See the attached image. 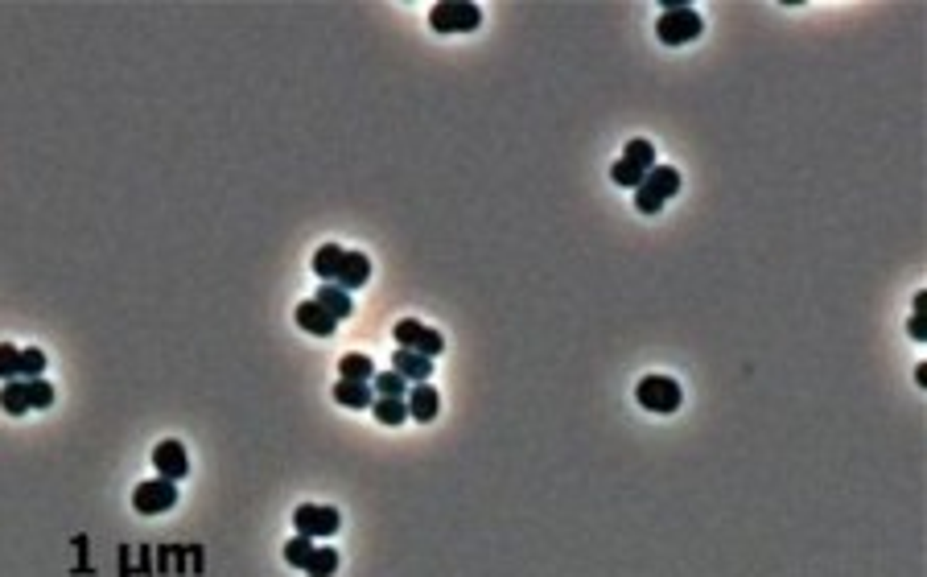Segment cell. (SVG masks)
I'll return each mask as SVG.
<instances>
[{
    "instance_id": "cell-1",
    "label": "cell",
    "mask_w": 927,
    "mask_h": 577,
    "mask_svg": "<svg viewBox=\"0 0 927 577\" xmlns=\"http://www.w3.org/2000/svg\"><path fill=\"white\" fill-rule=\"evenodd\" d=\"M635 400H639L647 413H656V417H672L676 408H681V384L672 380V375H643L639 388H635Z\"/></svg>"
},
{
    "instance_id": "cell-2",
    "label": "cell",
    "mask_w": 927,
    "mask_h": 577,
    "mask_svg": "<svg viewBox=\"0 0 927 577\" xmlns=\"http://www.w3.org/2000/svg\"><path fill=\"white\" fill-rule=\"evenodd\" d=\"M429 25L438 33H474L482 25V9L470 0H446L429 9Z\"/></svg>"
},
{
    "instance_id": "cell-3",
    "label": "cell",
    "mask_w": 927,
    "mask_h": 577,
    "mask_svg": "<svg viewBox=\"0 0 927 577\" xmlns=\"http://www.w3.org/2000/svg\"><path fill=\"white\" fill-rule=\"evenodd\" d=\"M701 29H705L701 13L689 9V4L664 9V13H660V21H656V33H660V42H664V46H684V42H693V38H701Z\"/></svg>"
},
{
    "instance_id": "cell-4",
    "label": "cell",
    "mask_w": 927,
    "mask_h": 577,
    "mask_svg": "<svg viewBox=\"0 0 927 577\" xmlns=\"http://www.w3.org/2000/svg\"><path fill=\"white\" fill-rule=\"evenodd\" d=\"M293 528H297V536H309V540H326V536H334L342 528V515L334 507L301 503L297 512H293Z\"/></svg>"
},
{
    "instance_id": "cell-5",
    "label": "cell",
    "mask_w": 927,
    "mask_h": 577,
    "mask_svg": "<svg viewBox=\"0 0 927 577\" xmlns=\"http://www.w3.org/2000/svg\"><path fill=\"white\" fill-rule=\"evenodd\" d=\"M396 347H400V351L425 355V359H438V355L446 351V339H441L438 330L421 326L416 318H405V322H396Z\"/></svg>"
},
{
    "instance_id": "cell-6",
    "label": "cell",
    "mask_w": 927,
    "mask_h": 577,
    "mask_svg": "<svg viewBox=\"0 0 927 577\" xmlns=\"http://www.w3.org/2000/svg\"><path fill=\"white\" fill-rule=\"evenodd\" d=\"M173 503H178V482H170V479H149L132 491V507L140 515H165Z\"/></svg>"
},
{
    "instance_id": "cell-7",
    "label": "cell",
    "mask_w": 927,
    "mask_h": 577,
    "mask_svg": "<svg viewBox=\"0 0 927 577\" xmlns=\"http://www.w3.org/2000/svg\"><path fill=\"white\" fill-rule=\"evenodd\" d=\"M153 466H157V479L181 482L186 474H190V458H186V446H181V441H161V446L153 449Z\"/></svg>"
},
{
    "instance_id": "cell-8",
    "label": "cell",
    "mask_w": 927,
    "mask_h": 577,
    "mask_svg": "<svg viewBox=\"0 0 927 577\" xmlns=\"http://www.w3.org/2000/svg\"><path fill=\"white\" fill-rule=\"evenodd\" d=\"M405 405H408V421L429 425V421L441 413V396H438V388H433V384H413V388H408V396H405Z\"/></svg>"
},
{
    "instance_id": "cell-9",
    "label": "cell",
    "mask_w": 927,
    "mask_h": 577,
    "mask_svg": "<svg viewBox=\"0 0 927 577\" xmlns=\"http://www.w3.org/2000/svg\"><path fill=\"white\" fill-rule=\"evenodd\" d=\"M367 280H372V260L363 256V252H342V264H338L334 285H338L342 293H351V288H363Z\"/></svg>"
},
{
    "instance_id": "cell-10",
    "label": "cell",
    "mask_w": 927,
    "mask_h": 577,
    "mask_svg": "<svg viewBox=\"0 0 927 577\" xmlns=\"http://www.w3.org/2000/svg\"><path fill=\"white\" fill-rule=\"evenodd\" d=\"M297 326H301L305 334H313V339H330V334L338 330V322H334L330 314L322 310V305H318L313 297L301 301V305H297Z\"/></svg>"
},
{
    "instance_id": "cell-11",
    "label": "cell",
    "mask_w": 927,
    "mask_h": 577,
    "mask_svg": "<svg viewBox=\"0 0 927 577\" xmlns=\"http://www.w3.org/2000/svg\"><path fill=\"white\" fill-rule=\"evenodd\" d=\"M392 372L396 375H405L408 384H425L429 375H433V359H425V355H416V351H392Z\"/></svg>"
},
{
    "instance_id": "cell-12",
    "label": "cell",
    "mask_w": 927,
    "mask_h": 577,
    "mask_svg": "<svg viewBox=\"0 0 927 577\" xmlns=\"http://www.w3.org/2000/svg\"><path fill=\"white\" fill-rule=\"evenodd\" d=\"M643 186H647L656 198H676L681 194V170H672V165H656V170H647V178H643Z\"/></svg>"
},
{
    "instance_id": "cell-13",
    "label": "cell",
    "mask_w": 927,
    "mask_h": 577,
    "mask_svg": "<svg viewBox=\"0 0 927 577\" xmlns=\"http://www.w3.org/2000/svg\"><path fill=\"white\" fill-rule=\"evenodd\" d=\"M342 252H347V247H338V244H322L318 252H313V277H318L322 285H334L338 264H342Z\"/></svg>"
},
{
    "instance_id": "cell-14",
    "label": "cell",
    "mask_w": 927,
    "mask_h": 577,
    "mask_svg": "<svg viewBox=\"0 0 927 577\" xmlns=\"http://www.w3.org/2000/svg\"><path fill=\"white\" fill-rule=\"evenodd\" d=\"M334 400H338L342 408H372L375 392H372V384H351V380H338V384H334Z\"/></svg>"
},
{
    "instance_id": "cell-15",
    "label": "cell",
    "mask_w": 927,
    "mask_h": 577,
    "mask_svg": "<svg viewBox=\"0 0 927 577\" xmlns=\"http://www.w3.org/2000/svg\"><path fill=\"white\" fill-rule=\"evenodd\" d=\"M338 380H351V384H372L375 380V364L367 355H342L338 359Z\"/></svg>"
},
{
    "instance_id": "cell-16",
    "label": "cell",
    "mask_w": 927,
    "mask_h": 577,
    "mask_svg": "<svg viewBox=\"0 0 927 577\" xmlns=\"http://www.w3.org/2000/svg\"><path fill=\"white\" fill-rule=\"evenodd\" d=\"M313 301H318V305L330 314L334 322L351 318V293H342L338 285H318V297H313Z\"/></svg>"
},
{
    "instance_id": "cell-17",
    "label": "cell",
    "mask_w": 927,
    "mask_h": 577,
    "mask_svg": "<svg viewBox=\"0 0 927 577\" xmlns=\"http://www.w3.org/2000/svg\"><path fill=\"white\" fill-rule=\"evenodd\" d=\"M0 408H4L9 417L29 413V384H25V380H9V384L0 388Z\"/></svg>"
},
{
    "instance_id": "cell-18",
    "label": "cell",
    "mask_w": 927,
    "mask_h": 577,
    "mask_svg": "<svg viewBox=\"0 0 927 577\" xmlns=\"http://www.w3.org/2000/svg\"><path fill=\"white\" fill-rule=\"evenodd\" d=\"M622 161H627V165H635V170H643V173L660 165V157H656V145H651V140H643V137L627 140V149H622Z\"/></svg>"
},
{
    "instance_id": "cell-19",
    "label": "cell",
    "mask_w": 927,
    "mask_h": 577,
    "mask_svg": "<svg viewBox=\"0 0 927 577\" xmlns=\"http://www.w3.org/2000/svg\"><path fill=\"white\" fill-rule=\"evenodd\" d=\"M372 413H375V421L388 425V429H396V425H405V421H408V405H405V400H388V396H375Z\"/></svg>"
},
{
    "instance_id": "cell-20",
    "label": "cell",
    "mask_w": 927,
    "mask_h": 577,
    "mask_svg": "<svg viewBox=\"0 0 927 577\" xmlns=\"http://www.w3.org/2000/svg\"><path fill=\"white\" fill-rule=\"evenodd\" d=\"M372 392L388 396V400H405V396H408V380H405V375H396V372H384V375H375V380H372Z\"/></svg>"
},
{
    "instance_id": "cell-21",
    "label": "cell",
    "mask_w": 927,
    "mask_h": 577,
    "mask_svg": "<svg viewBox=\"0 0 927 577\" xmlns=\"http://www.w3.org/2000/svg\"><path fill=\"white\" fill-rule=\"evenodd\" d=\"M643 178H647V173L643 170H635V165H627V161L618 157L614 165H610V182L614 186H622V190H639L643 186Z\"/></svg>"
},
{
    "instance_id": "cell-22",
    "label": "cell",
    "mask_w": 927,
    "mask_h": 577,
    "mask_svg": "<svg viewBox=\"0 0 927 577\" xmlns=\"http://www.w3.org/2000/svg\"><path fill=\"white\" fill-rule=\"evenodd\" d=\"M0 380H21V347L13 342H0Z\"/></svg>"
},
{
    "instance_id": "cell-23",
    "label": "cell",
    "mask_w": 927,
    "mask_h": 577,
    "mask_svg": "<svg viewBox=\"0 0 927 577\" xmlns=\"http://www.w3.org/2000/svg\"><path fill=\"white\" fill-rule=\"evenodd\" d=\"M334 569H338V553H334V548H313L305 573L309 577H334Z\"/></svg>"
},
{
    "instance_id": "cell-24",
    "label": "cell",
    "mask_w": 927,
    "mask_h": 577,
    "mask_svg": "<svg viewBox=\"0 0 927 577\" xmlns=\"http://www.w3.org/2000/svg\"><path fill=\"white\" fill-rule=\"evenodd\" d=\"M313 548H318V545H313L309 536H293V540L285 545V561H288L293 569H305L309 556H313Z\"/></svg>"
},
{
    "instance_id": "cell-25",
    "label": "cell",
    "mask_w": 927,
    "mask_h": 577,
    "mask_svg": "<svg viewBox=\"0 0 927 577\" xmlns=\"http://www.w3.org/2000/svg\"><path fill=\"white\" fill-rule=\"evenodd\" d=\"M42 372H46V355L38 347L21 351V380H42Z\"/></svg>"
},
{
    "instance_id": "cell-26",
    "label": "cell",
    "mask_w": 927,
    "mask_h": 577,
    "mask_svg": "<svg viewBox=\"0 0 927 577\" xmlns=\"http://www.w3.org/2000/svg\"><path fill=\"white\" fill-rule=\"evenodd\" d=\"M29 384V408H50L54 405V388L46 380H25Z\"/></svg>"
},
{
    "instance_id": "cell-27",
    "label": "cell",
    "mask_w": 927,
    "mask_h": 577,
    "mask_svg": "<svg viewBox=\"0 0 927 577\" xmlns=\"http://www.w3.org/2000/svg\"><path fill=\"white\" fill-rule=\"evenodd\" d=\"M635 206H639L643 214H660V211H664V198H656L647 186H639V190H635Z\"/></svg>"
},
{
    "instance_id": "cell-28",
    "label": "cell",
    "mask_w": 927,
    "mask_h": 577,
    "mask_svg": "<svg viewBox=\"0 0 927 577\" xmlns=\"http://www.w3.org/2000/svg\"><path fill=\"white\" fill-rule=\"evenodd\" d=\"M927 314H915V318L906 322V334H911V339H919V342H927Z\"/></svg>"
},
{
    "instance_id": "cell-29",
    "label": "cell",
    "mask_w": 927,
    "mask_h": 577,
    "mask_svg": "<svg viewBox=\"0 0 927 577\" xmlns=\"http://www.w3.org/2000/svg\"><path fill=\"white\" fill-rule=\"evenodd\" d=\"M915 384H919V388H927V364H919V367H915Z\"/></svg>"
},
{
    "instance_id": "cell-30",
    "label": "cell",
    "mask_w": 927,
    "mask_h": 577,
    "mask_svg": "<svg viewBox=\"0 0 927 577\" xmlns=\"http://www.w3.org/2000/svg\"><path fill=\"white\" fill-rule=\"evenodd\" d=\"M915 314H927V293H915Z\"/></svg>"
}]
</instances>
